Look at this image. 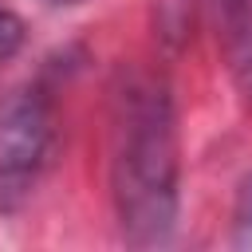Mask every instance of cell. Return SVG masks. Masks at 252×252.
Instances as JSON below:
<instances>
[{
    "label": "cell",
    "instance_id": "1",
    "mask_svg": "<svg viewBox=\"0 0 252 252\" xmlns=\"http://www.w3.org/2000/svg\"><path fill=\"white\" fill-rule=\"evenodd\" d=\"M110 197L130 244H165L177 224V114L161 75L122 67L110 83Z\"/></svg>",
    "mask_w": 252,
    "mask_h": 252
},
{
    "label": "cell",
    "instance_id": "2",
    "mask_svg": "<svg viewBox=\"0 0 252 252\" xmlns=\"http://www.w3.org/2000/svg\"><path fill=\"white\" fill-rule=\"evenodd\" d=\"M51 154V102L39 87L0 94V213H16L35 193Z\"/></svg>",
    "mask_w": 252,
    "mask_h": 252
},
{
    "label": "cell",
    "instance_id": "3",
    "mask_svg": "<svg viewBox=\"0 0 252 252\" xmlns=\"http://www.w3.org/2000/svg\"><path fill=\"white\" fill-rule=\"evenodd\" d=\"M232 83L252 94V0H201Z\"/></svg>",
    "mask_w": 252,
    "mask_h": 252
},
{
    "label": "cell",
    "instance_id": "4",
    "mask_svg": "<svg viewBox=\"0 0 252 252\" xmlns=\"http://www.w3.org/2000/svg\"><path fill=\"white\" fill-rule=\"evenodd\" d=\"M232 244L236 248H252V173H244L240 189H236V205H232Z\"/></svg>",
    "mask_w": 252,
    "mask_h": 252
},
{
    "label": "cell",
    "instance_id": "5",
    "mask_svg": "<svg viewBox=\"0 0 252 252\" xmlns=\"http://www.w3.org/2000/svg\"><path fill=\"white\" fill-rule=\"evenodd\" d=\"M24 47V20L8 8H0V63L12 59L16 51Z\"/></svg>",
    "mask_w": 252,
    "mask_h": 252
},
{
    "label": "cell",
    "instance_id": "6",
    "mask_svg": "<svg viewBox=\"0 0 252 252\" xmlns=\"http://www.w3.org/2000/svg\"><path fill=\"white\" fill-rule=\"evenodd\" d=\"M47 4H59V8H67V4H79V0H47Z\"/></svg>",
    "mask_w": 252,
    "mask_h": 252
}]
</instances>
